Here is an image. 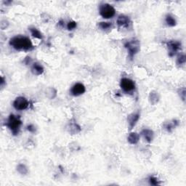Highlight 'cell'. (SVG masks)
Segmentation results:
<instances>
[{"mask_svg":"<svg viewBox=\"0 0 186 186\" xmlns=\"http://www.w3.org/2000/svg\"><path fill=\"white\" fill-rule=\"evenodd\" d=\"M9 44L17 51H29L34 48L30 39L25 36H15L10 39Z\"/></svg>","mask_w":186,"mask_h":186,"instance_id":"6da1fadb","label":"cell"},{"mask_svg":"<svg viewBox=\"0 0 186 186\" xmlns=\"http://www.w3.org/2000/svg\"><path fill=\"white\" fill-rule=\"evenodd\" d=\"M22 125V121L19 116H15L14 114H10L7 121V127L10 129L12 133L16 135L19 133L20 127Z\"/></svg>","mask_w":186,"mask_h":186,"instance_id":"7a4b0ae2","label":"cell"},{"mask_svg":"<svg viewBox=\"0 0 186 186\" xmlns=\"http://www.w3.org/2000/svg\"><path fill=\"white\" fill-rule=\"evenodd\" d=\"M125 46L126 49L127 50L128 55L129 57L132 60L135 57L136 54L138 53L140 51V42L137 39H132L129 41L125 42Z\"/></svg>","mask_w":186,"mask_h":186,"instance_id":"3957f363","label":"cell"},{"mask_svg":"<svg viewBox=\"0 0 186 186\" xmlns=\"http://www.w3.org/2000/svg\"><path fill=\"white\" fill-rule=\"evenodd\" d=\"M100 15L104 19L112 18L116 14V9L111 5L108 3H102L99 8Z\"/></svg>","mask_w":186,"mask_h":186,"instance_id":"277c9868","label":"cell"},{"mask_svg":"<svg viewBox=\"0 0 186 186\" xmlns=\"http://www.w3.org/2000/svg\"><path fill=\"white\" fill-rule=\"evenodd\" d=\"M120 87L125 92L130 93L135 90V83L129 78H122L120 81Z\"/></svg>","mask_w":186,"mask_h":186,"instance_id":"5b68a950","label":"cell"},{"mask_svg":"<svg viewBox=\"0 0 186 186\" xmlns=\"http://www.w3.org/2000/svg\"><path fill=\"white\" fill-rule=\"evenodd\" d=\"M29 102L28 100L24 97L20 96L15 98V100L13 102V107L17 110H26L28 107Z\"/></svg>","mask_w":186,"mask_h":186,"instance_id":"8992f818","label":"cell"},{"mask_svg":"<svg viewBox=\"0 0 186 186\" xmlns=\"http://www.w3.org/2000/svg\"><path fill=\"white\" fill-rule=\"evenodd\" d=\"M168 50H169V55L170 57L175 55L177 52H179L181 50V43L178 41H169L166 43Z\"/></svg>","mask_w":186,"mask_h":186,"instance_id":"52a82bcc","label":"cell"},{"mask_svg":"<svg viewBox=\"0 0 186 186\" xmlns=\"http://www.w3.org/2000/svg\"><path fill=\"white\" fill-rule=\"evenodd\" d=\"M86 91V88H85V86L82 83H76L71 87V90H70V92H71V95L74 96V97H78L80 96L81 95H83Z\"/></svg>","mask_w":186,"mask_h":186,"instance_id":"ba28073f","label":"cell"},{"mask_svg":"<svg viewBox=\"0 0 186 186\" xmlns=\"http://www.w3.org/2000/svg\"><path fill=\"white\" fill-rule=\"evenodd\" d=\"M118 26L122 28H129L131 25V20L129 17L125 15H120L116 20Z\"/></svg>","mask_w":186,"mask_h":186,"instance_id":"9c48e42d","label":"cell"},{"mask_svg":"<svg viewBox=\"0 0 186 186\" xmlns=\"http://www.w3.org/2000/svg\"><path fill=\"white\" fill-rule=\"evenodd\" d=\"M140 117V113L139 111L135 112V113H132L129 114L127 117V121L129 124V129H133L134 127L137 125V121H139Z\"/></svg>","mask_w":186,"mask_h":186,"instance_id":"30bf717a","label":"cell"},{"mask_svg":"<svg viewBox=\"0 0 186 186\" xmlns=\"http://www.w3.org/2000/svg\"><path fill=\"white\" fill-rule=\"evenodd\" d=\"M141 135L143 137V138L147 143H150L153 141L154 137V133L151 129H144L141 131Z\"/></svg>","mask_w":186,"mask_h":186,"instance_id":"8fae6325","label":"cell"},{"mask_svg":"<svg viewBox=\"0 0 186 186\" xmlns=\"http://www.w3.org/2000/svg\"><path fill=\"white\" fill-rule=\"evenodd\" d=\"M32 73L34 75L36 76H39L44 73V67L39 63H33L32 69H31Z\"/></svg>","mask_w":186,"mask_h":186,"instance_id":"7c38bea8","label":"cell"},{"mask_svg":"<svg viewBox=\"0 0 186 186\" xmlns=\"http://www.w3.org/2000/svg\"><path fill=\"white\" fill-rule=\"evenodd\" d=\"M140 135L136 132H131L129 134L127 137L128 142L130 143L131 145H135L139 142Z\"/></svg>","mask_w":186,"mask_h":186,"instance_id":"4fadbf2b","label":"cell"},{"mask_svg":"<svg viewBox=\"0 0 186 186\" xmlns=\"http://www.w3.org/2000/svg\"><path fill=\"white\" fill-rule=\"evenodd\" d=\"M148 99L149 102H150L151 105H156L158 102V100H159V95H158V92H156V91H152V92H150Z\"/></svg>","mask_w":186,"mask_h":186,"instance_id":"5bb4252c","label":"cell"},{"mask_svg":"<svg viewBox=\"0 0 186 186\" xmlns=\"http://www.w3.org/2000/svg\"><path fill=\"white\" fill-rule=\"evenodd\" d=\"M179 125V121L177 120H173L172 121H169L164 125V129L169 132H172V130Z\"/></svg>","mask_w":186,"mask_h":186,"instance_id":"9a60e30c","label":"cell"},{"mask_svg":"<svg viewBox=\"0 0 186 186\" xmlns=\"http://www.w3.org/2000/svg\"><path fill=\"white\" fill-rule=\"evenodd\" d=\"M29 31H30L31 34H32V35L34 38L38 39L40 40L43 39V35H42V34L39 29L35 28V27H31V28H29Z\"/></svg>","mask_w":186,"mask_h":186,"instance_id":"2e32d148","label":"cell"},{"mask_svg":"<svg viewBox=\"0 0 186 186\" xmlns=\"http://www.w3.org/2000/svg\"><path fill=\"white\" fill-rule=\"evenodd\" d=\"M165 22L167 24L168 26L174 27L177 24V21H176L175 18L172 16V15L168 14L165 17Z\"/></svg>","mask_w":186,"mask_h":186,"instance_id":"e0dca14e","label":"cell"},{"mask_svg":"<svg viewBox=\"0 0 186 186\" xmlns=\"http://www.w3.org/2000/svg\"><path fill=\"white\" fill-rule=\"evenodd\" d=\"M98 27L102 31H108L112 28L113 24L110 22H100L98 23Z\"/></svg>","mask_w":186,"mask_h":186,"instance_id":"ac0fdd59","label":"cell"},{"mask_svg":"<svg viewBox=\"0 0 186 186\" xmlns=\"http://www.w3.org/2000/svg\"><path fill=\"white\" fill-rule=\"evenodd\" d=\"M17 171L20 174H22V175H26V174H28V168L26 167V166L25 165V164H20L17 165Z\"/></svg>","mask_w":186,"mask_h":186,"instance_id":"d6986e66","label":"cell"},{"mask_svg":"<svg viewBox=\"0 0 186 186\" xmlns=\"http://www.w3.org/2000/svg\"><path fill=\"white\" fill-rule=\"evenodd\" d=\"M80 131H81V128L76 123L71 124V125H70V132H71L75 134L79 132Z\"/></svg>","mask_w":186,"mask_h":186,"instance_id":"ffe728a7","label":"cell"},{"mask_svg":"<svg viewBox=\"0 0 186 186\" xmlns=\"http://www.w3.org/2000/svg\"><path fill=\"white\" fill-rule=\"evenodd\" d=\"M46 95L49 97L50 99L55 98L56 95H57V91H56L54 88H49L46 90Z\"/></svg>","mask_w":186,"mask_h":186,"instance_id":"44dd1931","label":"cell"},{"mask_svg":"<svg viewBox=\"0 0 186 186\" xmlns=\"http://www.w3.org/2000/svg\"><path fill=\"white\" fill-rule=\"evenodd\" d=\"M186 62V57L185 55L183 54V55H180L177 59V65L178 66H182Z\"/></svg>","mask_w":186,"mask_h":186,"instance_id":"7402d4cb","label":"cell"},{"mask_svg":"<svg viewBox=\"0 0 186 186\" xmlns=\"http://www.w3.org/2000/svg\"><path fill=\"white\" fill-rule=\"evenodd\" d=\"M148 181H149V183H150L151 185H160L159 180L157 179L156 177H154V176H151V177H149Z\"/></svg>","mask_w":186,"mask_h":186,"instance_id":"603a6c76","label":"cell"},{"mask_svg":"<svg viewBox=\"0 0 186 186\" xmlns=\"http://www.w3.org/2000/svg\"><path fill=\"white\" fill-rule=\"evenodd\" d=\"M77 26V23L76 22H75V21H70V22H69L67 23V29L69 31H73L74 30V29L76 28Z\"/></svg>","mask_w":186,"mask_h":186,"instance_id":"cb8c5ba5","label":"cell"},{"mask_svg":"<svg viewBox=\"0 0 186 186\" xmlns=\"http://www.w3.org/2000/svg\"><path fill=\"white\" fill-rule=\"evenodd\" d=\"M179 95H180V98H182V100H183V101H185V95H186V90H185V87H183V88H181L179 90Z\"/></svg>","mask_w":186,"mask_h":186,"instance_id":"d4e9b609","label":"cell"},{"mask_svg":"<svg viewBox=\"0 0 186 186\" xmlns=\"http://www.w3.org/2000/svg\"><path fill=\"white\" fill-rule=\"evenodd\" d=\"M27 130H28V132H30L34 133L36 132V127H34V125H29L27 126Z\"/></svg>","mask_w":186,"mask_h":186,"instance_id":"484cf974","label":"cell"},{"mask_svg":"<svg viewBox=\"0 0 186 186\" xmlns=\"http://www.w3.org/2000/svg\"><path fill=\"white\" fill-rule=\"evenodd\" d=\"M5 79H4L3 76H2V78H1V87H3L4 84H5Z\"/></svg>","mask_w":186,"mask_h":186,"instance_id":"4316f807","label":"cell"}]
</instances>
